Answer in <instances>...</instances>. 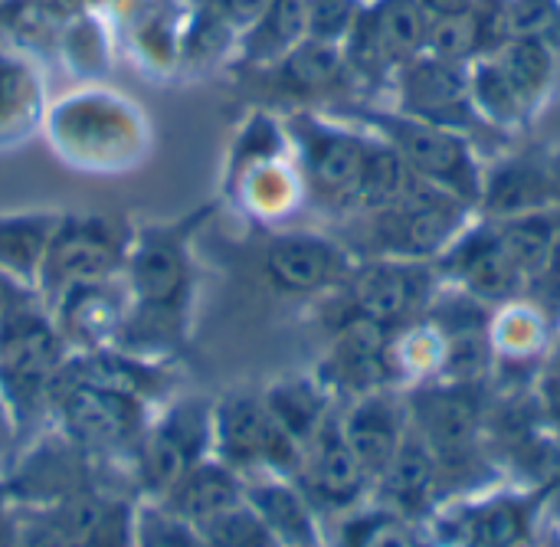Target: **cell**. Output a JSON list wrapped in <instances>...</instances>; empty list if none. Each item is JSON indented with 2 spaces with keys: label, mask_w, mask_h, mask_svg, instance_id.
Returning a JSON list of instances; mask_svg holds the SVG:
<instances>
[{
  "label": "cell",
  "mask_w": 560,
  "mask_h": 547,
  "mask_svg": "<svg viewBox=\"0 0 560 547\" xmlns=\"http://www.w3.org/2000/svg\"><path fill=\"white\" fill-rule=\"evenodd\" d=\"M384 473H387V489L397 502H404V505L427 502V496L433 489V456L420 443L400 446Z\"/></svg>",
  "instance_id": "obj_27"
},
{
  "label": "cell",
  "mask_w": 560,
  "mask_h": 547,
  "mask_svg": "<svg viewBox=\"0 0 560 547\" xmlns=\"http://www.w3.org/2000/svg\"><path fill=\"white\" fill-rule=\"evenodd\" d=\"M272 0H217V13L230 30H249Z\"/></svg>",
  "instance_id": "obj_40"
},
{
  "label": "cell",
  "mask_w": 560,
  "mask_h": 547,
  "mask_svg": "<svg viewBox=\"0 0 560 547\" xmlns=\"http://www.w3.org/2000/svg\"><path fill=\"white\" fill-rule=\"evenodd\" d=\"M213 433L223 456L236 466H289L299 456V443L279 427L266 400L256 397H226L213 414Z\"/></svg>",
  "instance_id": "obj_4"
},
{
  "label": "cell",
  "mask_w": 560,
  "mask_h": 547,
  "mask_svg": "<svg viewBox=\"0 0 560 547\" xmlns=\"http://www.w3.org/2000/svg\"><path fill=\"white\" fill-rule=\"evenodd\" d=\"M62 213H0V272L33 286Z\"/></svg>",
  "instance_id": "obj_14"
},
{
  "label": "cell",
  "mask_w": 560,
  "mask_h": 547,
  "mask_svg": "<svg viewBox=\"0 0 560 547\" xmlns=\"http://www.w3.org/2000/svg\"><path fill=\"white\" fill-rule=\"evenodd\" d=\"M62 328L75 335L85 345H105L128 325V289L125 282L118 286L115 279L98 282V286H82L66 292L62 299L52 302Z\"/></svg>",
  "instance_id": "obj_11"
},
{
  "label": "cell",
  "mask_w": 560,
  "mask_h": 547,
  "mask_svg": "<svg viewBox=\"0 0 560 547\" xmlns=\"http://www.w3.org/2000/svg\"><path fill=\"white\" fill-rule=\"evenodd\" d=\"M131 538H135V532H131L128 509L108 502V512H105V519H102V525H98L89 547H131Z\"/></svg>",
  "instance_id": "obj_38"
},
{
  "label": "cell",
  "mask_w": 560,
  "mask_h": 547,
  "mask_svg": "<svg viewBox=\"0 0 560 547\" xmlns=\"http://www.w3.org/2000/svg\"><path fill=\"white\" fill-rule=\"evenodd\" d=\"M246 502L256 509V515L266 522L272 538L282 547H312L315 532H312V515L308 505L279 482H266L246 492Z\"/></svg>",
  "instance_id": "obj_20"
},
{
  "label": "cell",
  "mask_w": 560,
  "mask_h": 547,
  "mask_svg": "<svg viewBox=\"0 0 560 547\" xmlns=\"http://www.w3.org/2000/svg\"><path fill=\"white\" fill-rule=\"evenodd\" d=\"M62 417L79 443L115 446L135 430V397L112 394L89 384H72L62 397Z\"/></svg>",
  "instance_id": "obj_10"
},
{
  "label": "cell",
  "mask_w": 560,
  "mask_h": 547,
  "mask_svg": "<svg viewBox=\"0 0 560 547\" xmlns=\"http://www.w3.org/2000/svg\"><path fill=\"white\" fill-rule=\"evenodd\" d=\"M417 414L440 453L466 450L476 430V404L466 394H430L417 404Z\"/></svg>",
  "instance_id": "obj_23"
},
{
  "label": "cell",
  "mask_w": 560,
  "mask_h": 547,
  "mask_svg": "<svg viewBox=\"0 0 560 547\" xmlns=\"http://www.w3.org/2000/svg\"><path fill=\"white\" fill-rule=\"evenodd\" d=\"M541 394H545V404H548V410L555 414L560 420V368H555L548 377H545V384H541Z\"/></svg>",
  "instance_id": "obj_43"
},
{
  "label": "cell",
  "mask_w": 560,
  "mask_h": 547,
  "mask_svg": "<svg viewBox=\"0 0 560 547\" xmlns=\"http://www.w3.org/2000/svg\"><path fill=\"white\" fill-rule=\"evenodd\" d=\"M502 243L509 249V256L515 259L518 272L522 276H532V272H541L551 256H555V233H551V223L538 213L532 217H515L502 233Z\"/></svg>",
  "instance_id": "obj_25"
},
{
  "label": "cell",
  "mask_w": 560,
  "mask_h": 547,
  "mask_svg": "<svg viewBox=\"0 0 560 547\" xmlns=\"http://www.w3.org/2000/svg\"><path fill=\"white\" fill-rule=\"evenodd\" d=\"M423 10H433L436 16H466L476 10V0H420Z\"/></svg>",
  "instance_id": "obj_41"
},
{
  "label": "cell",
  "mask_w": 560,
  "mask_h": 547,
  "mask_svg": "<svg viewBox=\"0 0 560 547\" xmlns=\"http://www.w3.org/2000/svg\"><path fill=\"white\" fill-rule=\"evenodd\" d=\"M210 423L194 417V410H177L161 430H154L141 446V482L154 492H171V486L190 469L197 446L203 443V430Z\"/></svg>",
  "instance_id": "obj_12"
},
{
  "label": "cell",
  "mask_w": 560,
  "mask_h": 547,
  "mask_svg": "<svg viewBox=\"0 0 560 547\" xmlns=\"http://www.w3.org/2000/svg\"><path fill=\"white\" fill-rule=\"evenodd\" d=\"M167 512L184 519L194 528H203L207 522H213L217 515L236 509L240 502H246L243 486L236 482V476L223 466H210V463H197L190 466L167 492Z\"/></svg>",
  "instance_id": "obj_13"
},
{
  "label": "cell",
  "mask_w": 560,
  "mask_h": 547,
  "mask_svg": "<svg viewBox=\"0 0 560 547\" xmlns=\"http://www.w3.org/2000/svg\"><path fill=\"white\" fill-rule=\"evenodd\" d=\"M364 476L368 473L358 463V456L351 453V446L345 443L341 430H325L318 440L315 466H312V482H315L318 496L328 499L331 505H348L358 499Z\"/></svg>",
  "instance_id": "obj_21"
},
{
  "label": "cell",
  "mask_w": 560,
  "mask_h": 547,
  "mask_svg": "<svg viewBox=\"0 0 560 547\" xmlns=\"http://www.w3.org/2000/svg\"><path fill=\"white\" fill-rule=\"evenodd\" d=\"M33 289L7 272H0V325H7L10 318H16L20 312L33 309Z\"/></svg>",
  "instance_id": "obj_39"
},
{
  "label": "cell",
  "mask_w": 560,
  "mask_h": 547,
  "mask_svg": "<svg viewBox=\"0 0 560 547\" xmlns=\"http://www.w3.org/2000/svg\"><path fill=\"white\" fill-rule=\"evenodd\" d=\"M128 243L131 240H125L118 223H112L108 217L62 213L39 266V292L56 302L72 289L115 279L125 269Z\"/></svg>",
  "instance_id": "obj_2"
},
{
  "label": "cell",
  "mask_w": 560,
  "mask_h": 547,
  "mask_svg": "<svg viewBox=\"0 0 560 547\" xmlns=\"http://www.w3.org/2000/svg\"><path fill=\"white\" fill-rule=\"evenodd\" d=\"M105 512H108V502L92 499V496H75L59 509L52 525L75 547H89L98 525H102V519H105Z\"/></svg>",
  "instance_id": "obj_33"
},
{
  "label": "cell",
  "mask_w": 560,
  "mask_h": 547,
  "mask_svg": "<svg viewBox=\"0 0 560 547\" xmlns=\"http://www.w3.org/2000/svg\"><path fill=\"white\" fill-rule=\"evenodd\" d=\"M525 509L518 502H492L469 522V535L479 547H515L525 535Z\"/></svg>",
  "instance_id": "obj_30"
},
{
  "label": "cell",
  "mask_w": 560,
  "mask_h": 547,
  "mask_svg": "<svg viewBox=\"0 0 560 547\" xmlns=\"http://www.w3.org/2000/svg\"><path fill=\"white\" fill-rule=\"evenodd\" d=\"M472 92H476L479 105L499 121H515L528 105V98L518 92V85L505 75V69L499 62H486L476 69Z\"/></svg>",
  "instance_id": "obj_31"
},
{
  "label": "cell",
  "mask_w": 560,
  "mask_h": 547,
  "mask_svg": "<svg viewBox=\"0 0 560 547\" xmlns=\"http://www.w3.org/2000/svg\"><path fill=\"white\" fill-rule=\"evenodd\" d=\"M548 184H551V197H558L560 200V158L555 161V167L548 171Z\"/></svg>",
  "instance_id": "obj_44"
},
{
  "label": "cell",
  "mask_w": 560,
  "mask_h": 547,
  "mask_svg": "<svg viewBox=\"0 0 560 547\" xmlns=\"http://www.w3.org/2000/svg\"><path fill=\"white\" fill-rule=\"evenodd\" d=\"M345 253L315 233H282L266 246V276L279 292H318L345 279Z\"/></svg>",
  "instance_id": "obj_5"
},
{
  "label": "cell",
  "mask_w": 560,
  "mask_h": 547,
  "mask_svg": "<svg viewBox=\"0 0 560 547\" xmlns=\"http://www.w3.org/2000/svg\"><path fill=\"white\" fill-rule=\"evenodd\" d=\"M427 292V272L413 263H374L354 276V309L361 318L387 328L407 318Z\"/></svg>",
  "instance_id": "obj_8"
},
{
  "label": "cell",
  "mask_w": 560,
  "mask_h": 547,
  "mask_svg": "<svg viewBox=\"0 0 560 547\" xmlns=\"http://www.w3.org/2000/svg\"><path fill=\"white\" fill-rule=\"evenodd\" d=\"M138 547H210L203 535L171 512H148L138 525Z\"/></svg>",
  "instance_id": "obj_34"
},
{
  "label": "cell",
  "mask_w": 560,
  "mask_h": 547,
  "mask_svg": "<svg viewBox=\"0 0 560 547\" xmlns=\"http://www.w3.org/2000/svg\"><path fill=\"white\" fill-rule=\"evenodd\" d=\"M197 532L210 547H282L249 502H240L236 509L217 515Z\"/></svg>",
  "instance_id": "obj_28"
},
{
  "label": "cell",
  "mask_w": 560,
  "mask_h": 547,
  "mask_svg": "<svg viewBox=\"0 0 560 547\" xmlns=\"http://www.w3.org/2000/svg\"><path fill=\"white\" fill-rule=\"evenodd\" d=\"M427 26L420 0H381L354 23V56L364 62L410 59L427 46Z\"/></svg>",
  "instance_id": "obj_7"
},
{
  "label": "cell",
  "mask_w": 560,
  "mask_h": 547,
  "mask_svg": "<svg viewBox=\"0 0 560 547\" xmlns=\"http://www.w3.org/2000/svg\"><path fill=\"white\" fill-rule=\"evenodd\" d=\"M348 547H410V538H407V532L397 522L374 519V522H361L351 532Z\"/></svg>",
  "instance_id": "obj_37"
},
{
  "label": "cell",
  "mask_w": 560,
  "mask_h": 547,
  "mask_svg": "<svg viewBox=\"0 0 560 547\" xmlns=\"http://www.w3.org/2000/svg\"><path fill=\"white\" fill-rule=\"evenodd\" d=\"M404 89H407L410 108L423 115H456L466 108V82L459 69L436 56L413 62L404 79Z\"/></svg>",
  "instance_id": "obj_19"
},
{
  "label": "cell",
  "mask_w": 560,
  "mask_h": 547,
  "mask_svg": "<svg viewBox=\"0 0 560 547\" xmlns=\"http://www.w3.org/2000/svg\"><path fill=\"white\" fill-rule=\"evenodd\" d=\"M341 72V53L325 39H302L289 56H282V75L295 89H322L335 82Z\"/></svg>",
  "instance_id": "obj_26"
},
{
  "label": "cell",
  "mask_w": 560,
  "mask_h": 547,
  "mask_svg": "<svg viewBox=\"0 0 560 547\" xmlns=\"http://www.w3.org/2000/svg\"><path fill=\"white\" fill-rule=\"evenodd\" d=\"M299 141H302L305 171H308L312 187L331 200H354L364 141H358L345 131H335V128H322V125L299 128Z\"/></svg>",
  "instance_id": "obj_9"
},
{
  "label": "cell",
  "mask_w": 560,
  "mask_h": 547,
  "mask_svg": "<svg viewBox=\"0 0 560 547\" xmlns=\"http://www.w3.org/2000/svg\"><path fill=\"white\" fill-rule=\"evenodd\" d=\"M358 23V0H308V36L338 43Z\"/></svg>",
  "instance_id": "obj_35"
},
{
  "label": "cell",
  "mask_w": 560,
  "mask_h": 547,
  "mask_svg": "<svg viewBox=\"0 0 560 547\" xmlns=\"http://www.w3.org/2000/svg\"><path fill=\"white\" fill-rule=\"evenodd\" d=\"M59 371V335L33 305L0 325V374L13 387L36 391Z\"/></svg>",
  "instance_id": "obj_6"
},
{
  "label": "cell",
  "mask_w": 560,
  "mask_h": 547,
  "mask_svg": "<svg viewBox=\"0 0 560 547\" xmlns=\"http://www.w3.org/2000/svg\"><path fill=\"white\" fill-rule=\"evenodd\" d=\"M453 263H456V272L463 276V282L486 299L509 295L522 279V272H518L515 259L509 256L499 233L469 236L466 243H459Z\"/></svg>",
  "instance_id": "obj_15"
},
{
  "label": "cell",
  "mask_w": 560,
  "mask_h": 547,
  "mask_svg": "<svg viewBox=\"0 0 560 547\" xmlns=\"http://www.w3.org/2000/svg\"><path fill=\"white\" fill-rule=\"evenodd\" d=\"M551 200L548 171L528 167V164H509L502 167L489 187H486V207L502 217H532Z\"/></svg>",
  "instance_id": "obj_22"
},
{
  "label": "cell",
  "mask_w": 560,
  "mask_h": 547,
  "mask_svg": "<svg viewBox=\"0 0 560 547\" xmlns=\"http://www.w3.org/2000/svg\"><path fill=\"white\" fill-rule=\"evenodd\" d=\"M384 125L394 138V148L400 151V158L417 177L440 184L456 200L459 197L476 200L482 194L476 164L456 135L427 121H384Z\"/></svg>",
  "instance_id": "obj_3"
},
{
  "label": "cell",
  "mask_w": 560,
  "mask_h": 547,
  "mask_svg": "<svg viewBox=\"0 0 560 547\" xmlns=\"http://www.w3.org/2000/svg\"><path fill=\"white\" fill-rule=\"evenodd\" d=\"M512 36H545L555 23V0H512L509 3Z\"/></svg>",
  "instance_id": "obj_36"
},
{
  "label": "cell",
  "mask_w": 560,
  "mask_h": 547,
  "mask_svg": "<svg viewBox=\"0 0 560 547\" xmlns=\"http://www.w3.org/2000/svg\"><path fill=\"white\" fill-rule=\"evenodd\" d=\"M427 46L436 53V59H446V62H459V59L472 56L479 49V33H476L472 13H466V16H436L427 26Z\"/></svg>",
  "instance_id": "obj_32"
},
{
  "label": "cell",
  "mask_w": 560,
  "mask_h": 547,
  "mask_svg": "<svg viewBox=\"0 0 560 547\" xmlns=\"http://www.w3.org/2000/svg\"><path fill=\"white\" fill-rule=\"evenodd\" d=\"M200 217L180 223H161L141 230L128 243L125 289H128V325L141 335L164 338L184 328L194 295V256L190 236Z\"/></svg>",
  "instance_id": "obj_1"
},
{
  "label": "cell",
  "mask_w": 560,
  "mask_h": 547,
  "mask_svg": "<svg viewBox=\"0 0 560 547\" xmlns=\"http://www.w3.org/2000/svg\"><path fill=\"white\" fill-rule=\"evenodd\" d=\"M308 33V0H272L269 10L246 30L243 53L253 62L289 56Z\"/></svg>",
  "instance_id": "obj_17"
},
{
  "label": "cell",
  "mask_w": 560,
  "mask_h": 547,
  "mask_svg": "<svg viewBox=\"0 0 560 547\" xmlns=\"http://www.w3.org/2000/svg\"><path fill=\"white\" fill-rule=\"evenodd\" d=\"M505 75L518 85V92L525 98H535L548 79H551V49L545 43V36H512L502 49H499V59H495Z\"/></svg>",
  "instance_id": "obj_24"
},
{
  "label": "cell",
  "mask_w": 560,
  "mask_h": 547,
  "mask_svg": "<svg viewBox=\"0 0 560 547\" xmlns=\"http://www.w3.org/2000/svg\"><path fill=\"white\" fill-rule=\"evenodd\" d=\"M341 437L364 466V473H384L400 450L397 417L384 400H364L341 427Z\"/></svg>",
  "instance_id": "obj_16"
},
{
  "label": "cell",
  "mask_w": 560,
  "mask_h": 547,
  "mask_svg": "<svg viewBox=\"0 0 560 547\" xmlns=\"http://www.w3.org/2000/svg\"><path fill=\"white\" fill-rule=\"evenodd\" d=\"M26 547H75L56 525H43V528H33L26 535Z\"/></svg>",
  "instance_id": "obj_42"
},
{
  "label": "cell",
  "mask_w": 560,
  "mask_h": 547,
  "mask_svg": "<svg viewBox=\"0 0 560 547\" xmlns=\"http://www.w3.org/2000/svg\"><path fill=\"white\" fill-rule=\"evenodd\" d=\"M410 187H413V171L407 167L400 151L394 144H368L364 141L354 200L377 213V210L400 203Z\"/></svg>",
  "instance_id": "obj_18"
},
{
  "label": "cell",
  "mask_w": 560,
  "mask_h": 547,
  "mask_svg": "<svg viewBox=\"0 0 560 547\" xmlns=\"http://www.w3.org/2000/svg\"><path fill=\"white\" fill-rule=\"evenodd\" d=\"M266 407L269 414L279 420V427L295 440H308L322 420V400L312 387L305 384H285V387H276L269 397H266Z\"/></svg>",
  "instance_id": "obj_29"
}]
</instances>
